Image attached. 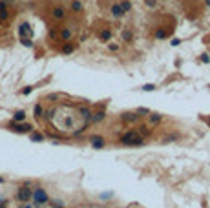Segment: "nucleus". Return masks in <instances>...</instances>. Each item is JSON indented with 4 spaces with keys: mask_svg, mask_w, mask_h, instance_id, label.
Here are the masks:
<instances>
[{
    "mask_svg": "<svg viewBox=\"0 0 210 208\" xmlns=\"http://www.w3.org/2000/svg\"><path fill=\"white\" fill-rule=\"evenodd\" d=\"M155 90V84H144L143 86V91H154Z\"/></svg>",
    "mask_w": 210,
    "mask_h": 208,
    "instance_id": "obj_23",
    "label": "nucleus"
},
{
    "mask_svg": "<svg viewBox=\"0 0 210 208\" xmlns=\"http://www.w3.org/2000/svg\"><path fill=\"white\" fill-rule=\"evenodd\" d=\"M144 4L148 6V7H152V9H155V6H157V0H144Z\"/></svg>",
    "mask_w": 210,
    "mask_h": 208,
    "instance_id": "obj_24",
    "label": "nucleus"
},
{
    "mask_svg": "<svg viewBox=\"0 0 210 208\" xmlns=\"http://www.w3.org/2000/svg\"><path fill=\"white\" fill-rule=\"evenodd\" d=\"M9 128H11L13 131H17V133H28V131L33 130L29 124H18V122H11V124H9Z\"/></svg>",
    "mask_w": 210,
    "mask_h": 208,
    "instance_id": "obj_3",
    "label": "nucleus"
},
{
    "mask_svg": "<svg viewBox=\"0 0 210 208\" xmlns=\"http://www.w3.org/2000/svg\"><path fill=\"white\" fill-rule=\"evenodd\" d=\"M99 38H101L102 42H108V40L112 38V29H102V31L99 33Z\"/></svg>",
    "mask_w": 210,
    "mask_h": 208,
    "instance_id": "obj_17",
    "label": "nucleus"
},
{
    "mask_svg": "<svg viewBox=\"0 0 210 208\" xmlns=\"http://www.w3.org/2000/svg\"><path fill=\"white\" fill-rule=\"evenodd\" d=\"M137 113H150V112H148L146 108H139V109H137Z\"/></svg>",
    "mask_w": 210,
    "mask_h": 208,
    "instance_id": "obj_32",
    "label": "nucleus"
},
{
    "mask_svg": "<svg viewBox=\"0 0 210 208\" xmlns=\"http://www.w3.org/2000/svg\"><path fill=\"white\" fill-rule=\"evenodd\" d=\"M73 49H75V46H73V44H68V42H66L64 46H62V49H60V51L64 53V55H68V53H73Z\"/></svg>",
    "mask_w": 210,
    "mask_h": 208,
    "instance_id": "obj_20",
    "label": "nucleus"
},
{
    "mask_svg": "<svg viewBox=\"0 0 210 208\" xmlns=\"http://www.w3.org/2000/svg\"><path fill=\"white\" fill-rule=\"evenodd\" d=\"M0 208H6V203H0Z\"/></svg>",
    "mask_w": 210,
    "mask_h": 208,
    "instance_id": "obj_34",
    "label": "nucleus"
},
{
    "mask_svg": "<svg viewBox=\"0 0 210 208\" xmlns=\"http://www.w3.org/2000/svg\"><path fill=\"white\" fill-rule=\"evenodd\" d=\"M119 6H121V9L124 11V13H130L132 11V2L130 0H119Z\"/></svg>",
    "mask_w": 210,
    "mask_h": 208,
    "instance_id": "obj_16",
    "label": "nucleus"
},
{
    "mask_svg": "<svg viewBox=\"0 0 210 208\" xmlns=\"http://www.w3.org/2000/svg\"><path fill=\"white\" fill-rule=\"evenodd\" d=\"M31 197H33L35 206L46 204V203L49 201V197H48V194H46V190H44V188H35V190H33V194H31Z\"/></svg>",
    "mask_w": 210,
    "mask_h": 208,
    "instance_id": "obj_1",
    "label": "nucleus"
},
{
    "mask_svg": "<svg viewBox=\"0 0 210 208\" xmlns=\"http://www.w3.org/2000/svg\"><path fill=\"white\" fill-rule=\"evenodd\" d=\"M71 37H73V29H70V28H62V31H60V38L64 40V42H68Z\"/></svg>",
    "mask_w": 210,
    "mask_h": 208,
    "instance_id": "obj_12",
    "label": "nucleus"
},
{
    "mask_svg": "<svg viewBox=\"0 0 210 208\" xmlns=\"http://www.w3.org/2000/svg\"><path fill=\"white\" fill-rule=\"evenodd\" d=\"M0 183H4V179H2V177H0Z\"/></svg>",
    "mask_w": 210,
    "mask_h": 208,
    "instance_id": "obj_35",
    "label": "nucleus"
},
{
    "mask_svg": "<svg viewBox=\"0 0 210 208\" xmlns=\"http://www.w3.org/2000/svg\"><path fill=\"white\" fill-rule=\"evenodd\" d=\"M22 44H24V46H28V48H31V46H33V42H31L29 38H22Z\"/></svg>",
    "mask_w": 210,
    "mask_h": 208,
    "instance_id": "obj_29",
    "label": "nucleus"
},
{
    "mask_svg": "<svg viewBox=\"0 0 210 208\" xmlns=\"http://www.w3.org/2000/svg\"><path fill=\"white\" fill-rule=\"evenodd\" d=\"M71 11H73V13H82V11H84V2H82V0H73V2H71Z\"/></svg>",
    "mask_w": 210,
    "mask_h": 208,
    "instance_id": "obj_7",
    "label": "nucleus"
},
{
    "mask_svg": "<svg viewBox=\"0 0 210 208\" xmlns=\"http://www.w3.org/2000/svg\"><path fill=\"white\" fill-rule=\"evenodd\" d=\"M206 122H208V124H210V119H208V120H206Z\"/></svg>",
    "mask_w": 210,
    "mask_h": 208,
    "instance_id": "obj_36",
    "label": "nucleus"
},
{
    "mask_svg": "<svg viewBox=\"0 0 210 208\" xmlns=\"http://www.w3.org/2000/svg\"><path fill=\"white\" fill-rule=\"evenodd\" d=\"M31 188L29 186H20L18 188V192H17V199L20 201V203H28L29 199H31Z\"/></svg>",
    "mask_w": 210,
    "mask_h": 208,
    "instance_id": "obj_2",
    "label": "nucleus"
},
{
    "mask_svg": "<svg viewBox=\"0 0 210 208\" xmlns=\"http://www.w3.org/2000/svg\"><path fill=\"white\" fill-rule=\"evenodd\" d=\"M108 49L110 51H117L119 49V44H108Z\"/></svg>",
    "mask_w": 210,
    "mask_h": 208,
    "instance_id": "obj_28",
    "label": "nucleus"
},
{
    "mask_svg": "<svg viewBox=\"0 0 210 208\" xmlns=\"http://www.w3.org/2000/svg\"><path fill=\"white\" fill-rule=\"evenodd\" d=\"M135 135H137V131H135V130H130L128 133H124V135L121 137V144H130L132 139H133Z\"/></svg>",
    "mask_w": 210,
    "mask_h": 208,
    "instance_id": "obj_8",
    "label": "nucleus"
},
{
    "mask_svg": "<svg viewBox=\"0 0 210 208\" xmlns=\"http://www.w3.org/2000/svg\"><path fill=\"white\" fill-rule=\"evenodd\" d=\"M31 90H33V88H24L22 93H24V95H28V93H31Z\"/></svg>",
    "mask_w": 210,
    "mask_h": 208,
    "instance_id": "obj_33",
    "label": "nucleus"
},
{
    "mask_svg": "<svg viewBox=\"0 0 210 208\" xmlns=\"http://www.w3.org/2000/svg\"><path fill=\"white\" fill-rule=\"evenodd\" d=\"M110 13H112L113 18H122V17H124V11L121 9L119 2H113V4L110 6Z\"/></svg>",
    "mask_w": 210,
    "mask_h": 208,
    "instance_id": "obj_5",
    "label": "nucleus"
},
{
    "mask_svg": "<svg viewBox=\"0 0 210 208\" xmlns=\"http://www.w3.org/2000/svg\"><path fill=\"white\" fill-rule=\"evenodd\" d=\"M122 40H124V42H132V40H133V31H132L130 28L122 29Z\"/></svg>",
    "mask_w": 210,
    "mask_h": 208,
    "instance_id": "obj_14",
    "label": "nucleus"
},
{
    "mask_svg": "<svg viewBox=\"0 0 210 208\" xmlns=\"http://www.w3.org/2000/svg\"><path fill=\"white\" fill-rule=\"evenodd\" d=\"M104 112H95V113H91L90 117V122H101V120H104Z\"/></svg>",
    "mask_w": 210,
    "mask_h": 208,
    "instance_id": "obj_13",
    "label": "nucleus"
},
{
    "mask_svg": "<svg viewBox=\"0 0 210 208\" xmlns=\"http://www.w3.org/2000/svg\"><path fill=\"white\" fill-rule=\"evenodd\" d=\"M79 115H80V119H84V122H90V117H91V109L90 108H86V106H80L79 108Z\"/></svg>",
    "mask_w": 210,
    "mask_h": 208,
    "instance_id": "obj_6",
    "label": "nucleus"
},
{
    "mask_svg": "<svg viewBox=\"0 0 210 208\" xmlns=\"http://www.w3.org/2000/svg\"><path fill=\"white\" fill-rule=\"evenodd\" d=\"M13 119H15V122H22V120L26 119V113L20 109V112H15V115H13Z\"/></svg>",
    "mask_w": 210,
    "mask_h": 208,
    "instance_id": "obj_19",
    "label": "nucleus"
},
{
    "mask_svg": "<svg viewBox=\"0 0 210 208\" xmlns=\"http://www.w3.org/2000/svg\"><path fill=\"white\" fill-rule=\"evenodd\" d=\"M143 144H144V141H143L141 137H137V135H135V137L132 139V142H130L128 146H143Z\"/></svg>",
    "mask_w": 210,
    "mask_h": 208,
    "instance_id": "obj_21",
    "label": "nucleus"
},
{
    "mask_svg": "<svg viewBox=\"0 0 210 208\" xmlns=\"http://www.w3.org/2000/svg\"><path fill=\"white\" fill-rule=\"evenodd\" d=\"M9 18V11H7V4L4 2H0V20H7Z\"/></svg>",
    "mask_w": 210,
    "mask_h": 208,
    "instance_id": "obj_11",
    "label": "nucleus"
},
{
    "mask_svg": "<svg viewBox=\"0 0 210 208\" xmlns=\"http://www.w3.org/2000/svg\"><path fill=\"white\" fill-rule=\"evenodd\" d=\"M51 204H53L55 208H64V204H62V201H53Z\"/></svg>",
    "mask_w": 210,
    "mask_h": 208,
    "instance_id": "obj_30",
    "label": "nucleus"
},
{
    "mask_svg": "<svg viewBox=\"0 0 210 208\" xmlns=\"http://www.w3.org/2000/svg\"><path fill=\"white\" fill-rule=\"evenodd\" d=\"M121 119L124 120V122H137V120H139V115H137V113L128 112V113H122V115H121Z\"/></svg>",
    "mask_w": 210,
    "mask_h": 208,
    "instance_id": "obj_9",
    "label": "nucleus"
},
{
    "mask_svg": "<svg viewBox=\"0 0 210 208\" xmlns=\"http://www.w3.org/2000/svg\"><path fill=\"white\" fill-rule=\"evenodd\" d=\"M31 141H44V137H42L40 133H33L31 135Z\"/></svg>",
    "mask_w": 210,
    "mask_h": 208,
    "instance_id": "obj_27",
    "label": "nucleus"
},
{
    "mask_svg": "<svg viewBox=\"0 0 210 208\" xmlns=\"http://www.w3.org/2000/svg\"><path fill=\"white\" fill-rule=\"evenodd\" d=\"M18 33H20V37H22V38H26V37H31V35H33V31L29 29V24H20Z\"/></svg>",
    "mask_w": 210,
    "mask_h": 208,
    "instance_id": "obj_10",
    "label": "nucleus"
},
{
    "mask_svg": "<svg viewBox=\"0 0 210 208\" xmlns=\"http://www.w3.org/2000/svg\"><path fill=\"white\" fill-rule=\"evenodd\" d=\"M161 119H163V117H161L159 113H152V115H150V122H152V124H155V122H161Z\"/></svg>",
    "mask_w": 210,
    "mask_h": 208,
    "instance_id": "obj_22",
    "label": "nucleus"
},
{
    "mask_svg": "<svg viewBox=\"0 0 210 208\" xmlns=\"http://www.w3.org/2000/svg\"><path fill=\"white\" fill-rule=\"evenodd\" d=\"M201 62H205V64L210 62V55H208V53H203V55H201Z\"/></svg>",
    "mask_w": 210,
    "mask_h": 208,
    "instance_id": "obj_26",
    "label": "nucleus"
},
{
    "mask_svg": "<svg viewBox=\"0 0 210 208\" xmlns=\"http://www.w3.org/2000/svg\"><path fill=\"white\" fill-rule=\"evenodd\" d=\"M24 208H31V206H24Z\"/></svg>",
    "mask_w": 210,
    "mask_h": 208,
    "instance_id": "obj_37",
    "label": "nucleus"
},
{
    "mask_svg": "<svg viewBox=\"0 0 210 208\" xmlns=\"http://www.w3.org/2000/svg\"><path fill=\"white\" fill-rule=\"evenodd\" d=\"M154 35H155V38H159V40H163V38H166V37H168V35H166V29H164V28H157Z\"/></svg>",
    "mask_w": 210,
    "mask_h": 208,
    "instance_id": "obj_18",
    "label": "nucleus"
},
{
    "mask_svg": "<svg viewBox=\"0 0 210 208\" xmlns=\"http://www.w3.org/2000/svg\"><path fill=\"white\" fill-rule=\"evenodd\" d=\"M179 44H181L179 38H172V46H179Z\"/></svg>",
    "mask_w": 210,
    "mask_h": 208,
    "instance_id": "obj_31",
    "label": "nucleus"
},
{
    "mask_svg": "<svg viewBox=\"0 0 210 208\" xmlns=\"http://www.w3.org/2000/svg\"><path fill=\"white\" fill-rule=\"evenodd\" d=\"M51 17H53L55 20H64L66 18V9L62 6H57V7L51 9Z\"/></svg>",
    "mask_w": 210,
    "mask_h": 208,
    "instance_id": "obj_4",
    "label": "nucleus"
},
{
    "mask_svg": "<svg viewBox=\"0 0 210 208\" xmlns=\"http://www.w3.org/2000/svg\"><path fill=\"white\" fill-rule=\"evenodd\" d=\"M35 117H37V119L42 117V106H38V104L35 106Z\"/></svg>",
    "mask_w": 210,
    "mask_h": 208,
    "instance_id": "obj_25",
    "label": "nucleus"
},
{
    "mask_svg": "<svg viewBox=\"0 0 210 208\" xmlns=\"http://www.w3.org/2000/svg\"><path fill=\"white\" fill-rule=\"evenodd\" d=\"M91 146L93 148H104V139L102 137H91Z\"/></svg>",
    "mask_w": 210,
    "mask_h": 208,
    "instance_id": "obj_15",
    "label": "nucleus"
}]
</instances>
